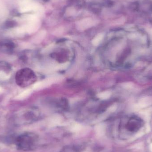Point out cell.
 Returning <instances> with one entry per match:
<instances>
[{"instance_id":"6da1fadb","label":"cell","mask_w":152,"mask_h":152,"mask_svg":"<svg viewBox=\"0 0 152 152\" xmlns=\"http://www.w3.org/2000/svg\"><path fill=\"white\" fill-rule=\"evenodd\" d=\"M142 126L141 121L138 119L133 118L130 120L126 125L125 130L127 135H133L138 132Z\"/></svg>"},{"instance_id":"7a4b0ae2","label":"cell","mask_w":152,"mask_h":152,"mask_svg":"<svg viewBox=\"0 0 152 152\" xmlns=\"http://www.w3.org/2000/svg\"><path fill=\"white\" fill-rule=\"evenodd\" d=\"M53 82L52 79H50L48 80L37 82L33 85V89L34 90H40L48 86Z\"/></svg>"},{"instance_id":"3957f363","label":"cell","mask_w":152,"mask_h":152,"mask_svg":"<svg viewBox=\"0 0 152 152\" xmlns=\"http://www.w3.org/2000/svg\"><path fill=\"white\" fill-rule=\"evenodd\" d=\"M92 25V22L91 20L86 19L80 21L79 23L78 24L77 27L79 29L84 30L91 27Z\"/></svg>"},{"instance_id":"277c9868","label":"cell","mask_w":152,"mask_h":152,"mask_svg":"<svg viewBox=\"0 0 152 152\" xmlns=\"http://www.w3.org/2000/svg\"><path fill=\"white\" fill-rule=\"evenodd\" d=\"M104 36L103 34H97L92 40V44L95 46H98L102 42V41L103 39Z\"/></svg>"},{"instance_id":"5b68a950","label":"cell","mask_w":152,"mask_h":152,"mask_svg":"<svg viewBox=\"0 0 152 152\" xmlns=\"http://www.w3.org/2000/svg\"><path fill=\"white\" fill-rule=\"evenodd\" d=\"M152 104V97H145L140 100L139 103V105L140 106H147L151 105Z\"/></svg>"},{"instance_id":"8992f818","label":"cell","mask_w":152,"mask_h":152,"mask_svg":"<svg viewBox=\"0 0 152 152\" xmlns=\"http://www.w3.org/2000/svg\"><path fill=\"white\" fill-rule=\"evenodd\" d=\"M32 90L30 89H26L25 91L21 92L20 94L18 96H17V99L18 100H23L28 97L31 93H32Z\"/></svg>"},{"instance_id":"52a82bcc","label":"cell","mask_w":152,"mask_h":152,"mask_svg":"<svg viewBox=\"0 0 152 152\" xmlns=\"http://www.w3.org/2000/svg\"><path fill=\"white\" fill-rule=\"evenodd\" d=\"M111 94V93L110 91H103L97 94V96L102 100H106L110 97Z\"/></svg>"},{"instance_id":"ba28073f","label":"cell","mask_w":152,"mask_h":152,"mask_svg":"<svg viewBox=\"0 0 152 152\" xmlns=\"http://www.w3.org/2000/svg\"><path fill=\"white\" fill-rule=\"evenodd\" d=\"M46 33L45 31H42V32L39 33V34L37 36L35 39V42L37 43L41 42L44 39L45 36H46Z\"/></svg>"},{"instance_id":"9c48e42d","label":"cell","mask_w":152,"mask_h":152,"mask_svg":"<svg viewBox=\"0 0 152 152\" xmlns=\"http://www.w3.org/2000/svg\"><path fill=\"white\" fill-rule=\"evenodd\" d=\"M69 65V62H65V63H62L57 66L56 67V70H64L68 68Z\"/></svg>"},{"instance_id":"30bf717a","label":"cell","mask_w":152,"mask_h":152,"mask_svg":"<svg viewBox=\"0 0 152 152\" xmlns=\"http://www.w3.org/2000/svg\"><path fill=\"white\" fill-rule=\"evenodd\" d=\"M9 76L2 71H0V80H5L9 78Z\"/></svg>"},{"instance_id":"8fae6325","label":"cell","mask_w":152,"mask_h":152,"mask_svg":"<svg viewBox=\"0 0 152 152\" xmlns=\"http://www.w3.org/2000/svg\"><path fill=\"white\" fill-rule=\"evenodd\" d=\"M117 108V106L116 104H113L111 105L110 107L108 108V110L110 112H114V111L116 110Z\"/></svg>"}]
</instances>
